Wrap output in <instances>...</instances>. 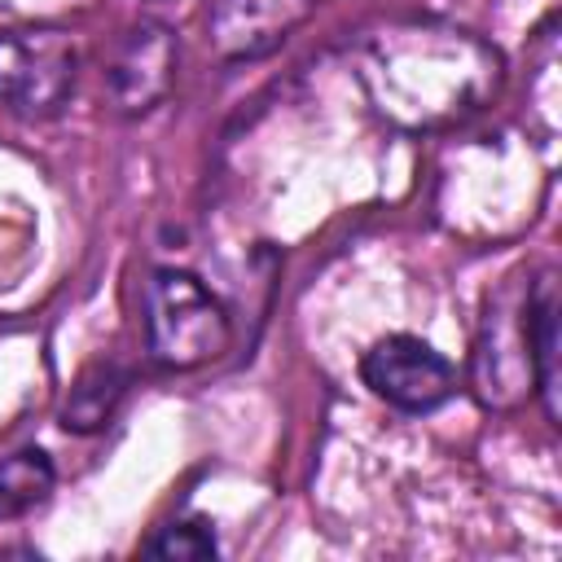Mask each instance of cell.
Masks as SVG:
<instances>
[{
  "instance_id": "cell-1",
  "label": "cell",
  "mask_w": 562,
  "mask_h": 562,
  "mask_svg": "<svg viewBox=\"0 0 562 562\" xmlns=\"http://www.w3.org/2000/svg\"><path fill=\"white\" fill-rule=\"evenodd\" d=\"M360 79L391 123L443 127L492 97L501 53L457 26L395 22L364 44Z\"/></svg>"
},
{
  "instance_id": "cell-2",
  "label": "cell",
  "mask_w": 562,
  "mask_h": 562,
  "mask_svg": "<svg viewBox=\"0 0 562 562\" xmlns=\"http://www.w3.org/2000/svg\"><path fill=\"white\" fill-rule=\"evenodd\" d=\"M145 342L162 369H198L228 351L233 325L224 303L180 268H158L145 281Z\"/></svg>"
},
{
  "instance_id": "cell-3",
  "label": "cell",
  "mask_w": 562,
  "mask_h": 562,
  "mask_svg": "<svg viewBox=\"0 0 562 562\" xmlns=\"http://www.w3.org/2000/svg\"><path fill=\"white\" fill-rule=\"evenodd\" d=\"M79 79V48L61 26L0 31V105L22 119L57 114Z\"/></svg>"
},
{
  "instance_id": "cell-4",
  "label": "cell",
  "mask_w": 562,
  "mask_h": 562,
  "mask_svg": "<svg viewBox=\"0 0 562 562\" xmlns=\"http://www.w3.org/2000/svg\"><path fill=\"white\" fill-rule=\"evenodd\" d=\"M531 285L527 294L509 290L487 307L479 347H474V386L483 404H514L522 391H531Z\"/></svg>"
},
{
  "instance_id": "cell-5",
  "label": "cell",
  "mask_w": 562,
  "mask_h": 562,
  "mask_svg": "<svg viewBox=\"0 0 562 562\" xmlns=\"http://www.w3.org/2000/svg\"><path fill=\"white\" fill-rule=\"evenodd\" d=\"M176 61H180V44H176L171 26H162V22H132L110 44V57H105V70H101L105 97L123 114H145V110H154L171 92Z\"/></svg>"
},
{
  "instance_id": "cell-6",
  "label": "cell",
  "mask_w": 562,
  "mask_h": 562,
  "mask_svg": "<svg viewBox=\"0 0 562 562\" xmlns=\"http://www.w3.org/2000/svg\"><path fill=\"white\" fill-rule=\"evenodd\" d=\"M360 378L364 386L404 408V413H430L452 395V364L422 338L413 334H391L382 342H373L360 360Z\"/></svg>"
},
{
  "instance_id": "cell-7",
  "label": "cell",
  "mask_w": 562,
  "mask_h": 562,
  "mask_svg": "<svg viewBox=\"0 0 562 562\" xmlns=\"http://www.w3.org/2000/svg\"><path fill=\"white\" fill-rule=\"evenodd\" d=\"M321 0H220L211 9V44L233 57L250 61L272 53Z\"/></svg>"
},
{
  "instance_id": "cell-8",
  "label": "cell",
  "mask_w": 562,
  "mask_h": 562,
  "mask_svg": "<svg viewBox=\"0 0 562 562\" xmlns=\"http://www.w3.org/2000/svg\"><path fill=\"white\" fill-rule=\"evenodd\" d=\"M531 369L549 422H558V285L553 272L531 281Z\"/></svg>"
},
{
  "instance_id": "cell-9",
  "label": "cell",
  "mask_w": 562,
  "mask_h": 562,
  "mask_svg": "<svg viewBox=\"0 0 562 562\" xmlns=\"http://www.w3.org/2000/svg\"><path fill=\"white\" fill-rule=\"evenodd\" d=\"M57 470L44 448H18L0 461V522H13L53 496Z\"/></svg>"
},
{
  "instance_id": "cell-10",
  "label": "cell",
  "mask_w": 562,
  "mask_h": 562,
  "mask_svg": "<svg viewBox=\"0 0 562 562\" xmlns=\"http://www.w3.org/2000/svg\"><path fill=\"white\" fill-rule=\"evenodd\" d=\"M123 391H127V373L119 364H92V369H83L79 382L70 386L66 404H61V426L66 430H79V435L101 430L110 422L114 404L123 400Z\"/></svg>"
},
{
  "instance_id": "cell-11",
  "label": "cell",
  "mask_w": 562,
  "mask_h": 562,
  "mask_svg": "<svg viewBox=\"0 0 562 562\" xmlns=\"http://www.w3.org/2000/svg\"><path fill=\"white\" fill-rule=\"evenodd\" d=\"M215 531L206 518H189V522H171V527H158L140 553L145 558H215Z\"/></svg>"
}]
</instances>
